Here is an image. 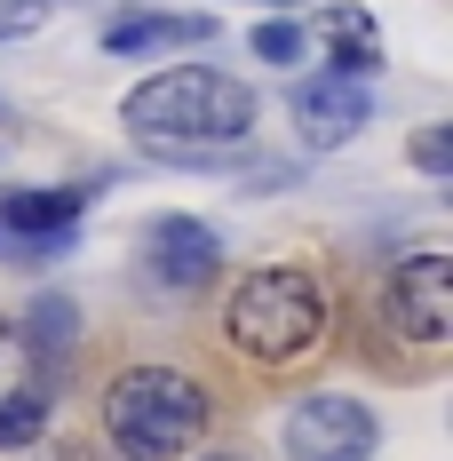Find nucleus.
<instances>
[{
    "instance_id": "obj_13",
    "label": "nucleus",
    "mask_w": 453,
    "mask_h": 461,
    "mask_svg": "<svg viewBox=\"0 0 453 461\" xmlns=\"http://www.w3.org/2000/svg\"><path fill=\"white\" fill-rule=\"evenodd\" d=\"M247 48H255V64H294V56H303V24H286V16H263V24L247 32Z\"/></svg>"
},
{
    "instance_id": "obj_7",
    "label": "nucleus",
    "mask_w": 453,
    "mask_h": 461,
    "mask_svg": "<svg viewBox=\"0 0 453 461\" xmlns=\"http://www.w3.org/2000/svg\"><path fill=\"white\" fill-rule=\"evenodd\" d=\"M143 263H151L159 286H207L215 263H223V239L199 215H159V223L143 230Z\"/></svg>"
},
{
    "instance_id": "obj_16",
    "label": "nucleus",
    "mask_w": 453,
    "mask_h": 461,
    "mask_svg": "<svg viewBox=\"0 0 453 461\" xmlns=\"http://www.w3.org/2000/svg\"><path fill=\"white\" fill-rule=\"evenodd\" d=\"M48 8H56V0H0V41H24V32H41Z\"/></svg>"
},
{
    "instance_id": "obj_12",
    "label": "nucleus",
    "mask_w": 453,
    "mask_h": 461,
    "mask_svg": "<svg viewBox=\"0 0 453 461\" xmlns=\"http://www.w3.org/2000/svg\"><path fill=\"white\" fill-rule=\"evenodd\" d=\"M41 429H48V382H24V390H8V398H0V454L32 446Z\"/></svg>"
},
{
    "instance_id": "obj_9",
    "label": "nucleus",
    "mask_w": 453,
    "mask_h": 461,
    "mask_svg": "<svg viewBox=\"0 0 453 461\" xmlns=\"http://www.w3.org/2000/svg\"><path fill=\"white\" fill-rule=\"evenodd\" d=\"M326 64L342 72V80H366V72H382V32H374V16H366L358 0H326Z\"/></svg>"
},
{
    "instance_id": "obj_17",
    "label": "nucleus",
    "mask_w": 453,
    "mask_h": 461,
    "mask_svg": "<svg viewBox=\"0 0 453 461\" xmlns=\"http://www.w3.org/2000/svg\"><path fill=\"white\" fill-rule=\"evenodd\" d=\"M8 461H80V454H64V446H41V438H32V446H16Z\"/></svg>"
},
{
    "instance_id": "obj_10",
    "label": "nucleus",
    "mask_w": 453,
    "mask_h": 461,
    "mask_svg": "<svg viewBox=\"0 0 453 461\" xmlns=\"http://www.w3.org/2000/svg\"><path fill=\"white\" fill-rule=\"evenodd\" d=\"M0 215H8V239H72V223L88 215V191H8L0 199Z\"/></svg>"
},
{
    "instance_id": "obj_19",
    "label": "nucleus",
    "mask_w": 453,
    "mask_h": 461,
    "mask_svg": "<svg viewBox=\"0 0 453 461\" xmlns=\"http://www.w3.org/2000/svg\"><path fill=\"white\" fill-rule=\"evenodd\" d=\"M207 461H231V454H207Z\"/></svg>"
},
{
    "instance_id": "obj_20",
    "label": "nucleus",
    "mask_w": 453,
    "mask_h": 461,
    "mask_svg": "<svg viewBox=\"0 0 453 461\" xmlns=\"http://www.w3.org/2000/svg\"><path fill=\"white\" fill-rule=\"evenodd\" d=\"M0 143H8V128H0Z\"/></svg>"
},
{
    "instance_id": "obj_1",
    "label": "nucleus",
    "mask_w": 453,
    "mask_h": 461,
    "mask_svg": "<svg viewBox=\"0 0 453 461\" xmlns=\"http://www.w3.org/2000/svg\"><path fill=\"white\" fill-rule=\"evenodd\" d=\"M120 120H128L136 143H151L159 159L191 167L199 151H231V143H247V128H255V88L231 80V72H207V64H176V72H159V80L128 88Z\"/></svg>"
},
{
    "instance_id": "obj_8",
    "label": "nucleus",
    "mask_w": 453,
    "mask_h": 461,
    "mask_svg": "<svg viewBox=\"0 0 453 461\" xmlns=\"http://www.w3.org/2000/svg\"><path fill=\"white\" fill-rule=\"evenodd\" d=\"M215 41V16H112L104 24V48L112 56H168V48H207Z\"/></svg>"
},
{
    "instance_id": "obj_2",
    "label": "nucleus",
    "mask_w": 453,
    "mask_h": 461,
    "mask_svg": "<svg viewBox=\"0 0 453 461\" xmlns=\"http://www.w3.org/2000/svg\"><path fill=\"white\" fill-rule=\"evenodd\" d=\"M104 438L128 461H176L207 438V390L183 366H128L104 390Z\"/></svg>"
},
{
    "instance_id": "obj_3",
    "label": "nucleus",
    "mask_w": 453,
    "mask_h": 461,
    "mask_svg": "<svg viewBox=\"0 0 453 461\" xmlns=\"http://www.w3.org/2000/svg\"><path fill=\"white\" fill-rule=\"evenodd\" d=\"M223 334L263 358V366H286L303 358L318 334H326V286L311 271H255L231 286V311H223Z\"/></svg>"
},
{
    "instance_id": "obj_6",
    "label": "nucleus",
    "mask_w": 453,
    "mask_h": 461,
    "mask_svg": "<svg viewBox=\"0 0 453 461\" xmlns=\"http://www.w3.org/2000/svg\"><path fill=\"white\" fill-rule=\"evenodd\" d=\"M366 120H374V95H366V80L326 72V80H303V88H294V128H303V143H311V151H342Z\"/></svg>"
},
{
    "instance_id": "obj_14",
    "label": "nucleus",
    "mask_w": 453,
    "mask_h": 461,
    "mask_svg": "<svg viewBox=\"0 0 453 461\" xmlns=\"http://www.w3.org/2000/svg\"><path fill=\"white\" fill-rule=\"evenodd\" d=\"M24 382H41V358L24 350L16 319H0V398H8V390H24Z\"/></svg>"
},
{
    "instance_id": "obj_5",
    "label": "nucleus",
    "mask_w": 453,
    "mask_h": 461,
    "mask_svg": "<svg viewBox=\"0 0 453 461\" xmlns=\"http://www.w3.org/2000/svg\"><path fill=\"white\" fill-rule=\"evenodd\" d=\"M382 311H390V326H398L406 342H421V350L453 342V255L413 247L406 263L390 271V286H382Z\"/></svg>"
},
{
    "instance_id": "obj_4",
    "label": "nucleus",
    "mask_w": 453,
    "mask_h": 461,
    "mask_svg": "<svg viewBox=\"0 0 453 461\" xmlns=\"http://www.w3.org/2000/svg\"><path fill=\"white\" fill-rule=\"evenodd\" d=\"M278 446H286V461H374L382 421L366 414L358 398H342V390H311V398L286 406Z\"/></svg>"
},
{
    "instance_id": "obj_18",
    "label": "nucleus",
    "mask_w": 453,
    "mask_h": 461,
    "mask_svg": "<svg viewBox=\"0 0 453 461\" xmlns=\"http://www.w3.org/2000/svg\"><path fill=\"white\" fill-rule=\"evenodd\" d=\"M255 8H294V0H255Z\"/></svg>"
},
{
    "instance_id": "obj_15",
    "label": "nucleus",
    "mask_w": 453,
    "mask_h": 461,
    "mask_svg": "<svg viewBox=\"0 0 453 461\" xmlns=\"http://www.w3.org/2000/svg\"><path fill=\"white\" fill-rule=\"evenodd\" d=\"M406 159L421 167V176H453V128H446V120H430V128H413Z\"/></svg>"
},
{
    "instance_id": "obj_11",
    "label": "nucleus",
    "mask_w": 453,
    "mask_h": 461,
    "mask_svg": "<svg viewBox=\"0 0 453 461\" xmlns=\"http://www.w3.org/2000/svg\"><path fill=\"white\" fill-rule=\"evenodd\" d=\"M16 334H24V350H32L41 366H56V358L80 342V303H72V294H41V303L16 319Z\"/></svg>"
}]
</instances>
